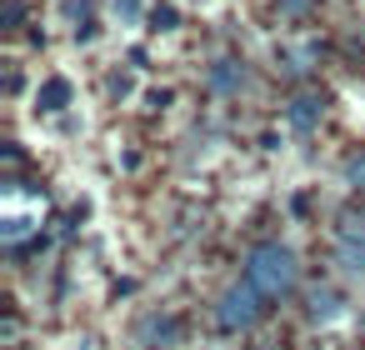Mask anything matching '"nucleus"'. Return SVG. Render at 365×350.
Wrapping results in <instances>:
<instances>
[{
    "instance_id": "13",
    "label": "nucleus",
    "mask_w": 365,
    "mask_h": 350,
    "mask_svg": "<svg viewBox=\"0 0 365 350\" xmlns=\"http://www.w3.org/2000/svg\"><path fill=\"white\" fill-rule=\"evenodd\" d=\"M130 91H135V81H130V76H110V101H125Z\"/></svg>"
},
{
    "instance_id": "8",
    "label": "nucleus",
    "mask_w": 365,
    "mask_h": 350,
    "mask_svg": "<svg viewBox=\"0 0 365 350\" xmlns=\"http://www.w3.org/2000/svg\"><path fill=\"white\" fill-rule=\"evenodd\" d=\"M71 81L66 76H51V81H41V91H36V110H46V115H61L66 105H71Z\"/></svg>"
},
{
    "instance_id": "4",
    "label": "nucleus",
    "mask_w": 365,
    "mask_h": 350,
    "mask_svg": "<svg viewBox=\"0 0 365 350\" xmlns=\"http://www.w3.org/2000/svg\"><path fill=\"white\" fill-rule=\"evenodd\" d=\"M135 340H140L145 350H175V345H180V315H170V310H150V315L140 320Z\"/></svg>"
},
{
    "instance_id": "15",
    "label": "nucleus",
    "mask_w": 365,
    "mask_h": 350,
    "mask_svg": "<svg viewBox=\"0 0 365 350\" xmlns=\"http://www.w3.org/2000/svg\"><path fill=\"white\" fill-rule=\"evenodd\" d=\"M360 330H365V315H360Z\"/></svg>"
},
{
    "instance_id": "10",
    "label": "nucleus",
    "mask_w": 365,
    "mask_h": 350,
    "mask_svg": "<svg viewBox=\"0 0 365 350\" xmlns=\"http://www.w3.org/2000/svg\"><path fill=\"white\" fill-rule=\"evenodd\" d=\"M340 180H345L350 190H365V150H355V155L340 165Z\"/></svg>"
},
{
    "instance_id": "3",
    "label": "nucleus",
    "mask_w": 365,
    "mask_h": 350,
    "mask_svg": "<svg viewBox=\"0 0 365 350\" xmlns=\"http://www.w3.org/2000/svg\"><path fill=\"white\" fill-rule=\"evenodd\" d=\"M350 315V300L335 290V285H315L310 295H305V320L310 325H340Z\"/></svg>"
},
{
    "instance_id": "7",
    "label": "nucleus",
    "mask_w": 365,
    "mask_h": 350,
    "mask_svg": "<svg viewBox=\"0 0 365 350\" xmlns=\"http://www.w3.org/2000/svg\"><path fill=\"white\" fill-rule=\"evenodd\" d=\"M205 81H210V91H215V96H240V91L250 86V76H245V66H240V61H215Z\"/></svg>"
},
{
    "instance_id": "12",
    "label": "nucleus",
    "mask_w": 365,
    "mask_h": 350,
    "mask_svg": "<svg viewBox=\"0 0 365 350\" xmlns=\"http://www.w3.org/2000/svg\"><path fill=\"white\" fill-rule=\"evenodd\" d=\"M310 6H315V0H275V11L290 16V21H295V16H310Z\"/></svg>"
},
{
    "instance_id": "5",
    "label": "nucleus",
    "mask_w": 365,
    "mask_h": 350,
    "mask_svg": "<svg viewBox=\"0 0 365 350\" xmlns=\"http://www.w3.org/2000/svg\"><path fill=\"white\" fill-rule=\"evenodd\" d=\"M335 265L350 280H365V230L360 225H340L335 230Z\"/></svg>"
},
{
    "instance_id": "2",
    "label": "nucleus",
    "mask_w": 365,
    "mask_h": 350,
    "mask_svg": "<svg viewBox=\"0 0 365 350\" xmlns=\"http://www.w3.org/2000/svg\"><path fill=\"white\" fill-rule=\"evenodd\" d=\"M260 315H265V295H260L250 280L225 285V290H220V300H215V325H220L225 335L255 330V320H260Z\"/></svg>"
},
{
    "instance_id": "14",
    "label": "nucleus",
    "mask_w": 365,
    "mask_h": 350,
    "mask_svg": "<svg viewBox=\"0 0 365 350\" xmlns=\"http://www.w3.org/2000/svg\"><path fill=\"white\" fill-rule=\"evenodd\" d=\"M155 31H175V11H160L155 16Z\"/></svg>"
},
{
    "instance_id": "1",
    "label": "nucleus",
    "mask_w": 365,
    "mask_h": 350,
    "mask_svg": "<svg viewBox=\"0 0 365 350\" xmlns=\"http://www.w3.org/2000/svg\"><path fill=\"white\" fill-rule=\"evenodd\" d=\"M245 280H250L265 300H285V295H295V285H300V255H295L290 245H280V240H265V245H255V250L245 255Z\"/></svg>"
},
{
    "instance_id": "11",
    "label": "nucleus",
    "mask_w": 365,
    "mask_h": 350,
    "mask_svg": "<svg viewBox=\"0 0 365 350\" xmlns=\"http://www.w3.org/2000/svg\"><path fill=\"white\" fill-rule=\"evenodd\" d=\"M26 230H31V220H26V215H11L0 235H6V245H21V235H26Z\"/></svg>"
},
{
    "instance_id": "9",
    "label": "nucleus",
    "mask_w": 365,
    "mask_h": 350,
    "mask_svg": "<svg viewBox=\"0 0 365 350\" xmlns=\"http://www.w3.org/2000/svg\"><path fill=\"white\" fill-rule=\"evenodd\" d=\"M110 16H115L125 31H135V26L145 21V0H110Z\"/></svg>"
},
{
    "instance_id": "6",
    "label": "nucleus",
    "mask_w": 365,
    "mask_h": 350,
    "mask_svg": "<svg viewBox=\"0 0 365 350\" xmlns=\"http://www.w3.org/2000/svg\"><path fill=\"white\" fill-rule=\"evenodd\" d=\"M320 115H325L320 96H295V101L285 105V125H290L295 135H310V130L320 125Z\"/></svg>"
}]
</instances>
